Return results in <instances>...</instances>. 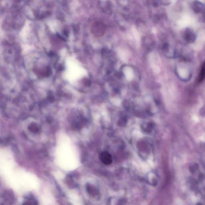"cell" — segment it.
I'll return each mask as SVG.
<instances>
[{
    "instance_id": "cell-1",
    "label": "cell",
    "mask_w": 205,
    "mask_h": 205,
    "mask_svg": "<svg viewBox=\"0 0 205 205\" xmlns=\"http://www.w3.org/2000/svg\"><path fill=\"white\" fill-rule=\"evenodd\" d=\"M99 158L101 162L104 164L109 165L111 164L112 162V156L107 152H102L100 154Z\"/></svg>"
},
{
    "instance_id": "cell-2",
    "label": "cell",
    "mask_w": 205,
    "mask_h": 205,
    "mask_svg": "<svg viewBox=\"0 0 205 205\" xmlns=\"http://www.w3.org/2000/svg\"><path fill=\"white\" fill-rule=\"evenodd\" d=\"M205 78V62L203 64L200 70L199 77L198 78V81L201 82Z\"/></svg>"
},
{
    "instance_id": "cell-3",
    "label": "cell",
    "mask_w": 205,
    "mask_h": 205,
    "mask_svg": "<svg viewBox=\"0 0 205 205\" xmlns=\"http://www.w3.org/2000/svg\"><path fill=\"white\" fill-rule=\"evenodd\" d=\"M67 184L69 186H73V187L75 186V183H74L72 178L71 177V176L67 177Z\"/></svg>"
}]
</instances>
